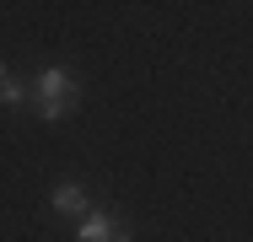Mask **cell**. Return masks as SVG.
<instances>
[{"label": "cell", "mask_w": 253, "mask_h": 242, "mask_svg": "<svg viewBox=\"0 0 253 242\" xmlns=\"http://www.w3.org/2000/svg\"><path fill=\"white\" fill-rule=\"evenodd\" d=\"M76 97H81V81H76L65 65H49V70H38V113H43L49 124L70 113V102H76Z\"/></svg>", "instance_id": "1"}, {"label": "cell", "mask_w": 253, "mask_h": 242, "mask_svg": "<svg viewBox=\"0 0 253 242\" xmlns=\"http://www.w3.org/2000/svg\"><path fill=\"white\" fill-rule=\"evenodd\" d=\"M49 204L59 210V215H76V221H81V215H86V189H81V183H59Z\"/></svg>", "instance_id": "2"}, {"label": "cell", "mask_w": 253, "mask_h": 242, "mask_svg": "<svg viewBox=\"0 0 253 242\" xmlns=\"http://www.w3.org/2000/svg\"><path fill=\"white\" fill-rule=\"evenodd\" d=\"M108 237H113V221L97 215V210H86V215H81V226H76V242H108Z\"/></svg>", "instance_id": "3"}, {"label": "cell", "mask_w": 253, "mask_h": 242, "mask_svg": "<svg viewBox=\"0 0 253 242\" xmlns=\"http://www.w3.org/2000/svg\"><path fill=\"white\" fill-rule=\"evenodd\" d=\"M16 102H22V86H16V81L5 76V65H0V108H16Z\"/></svg>", "instance_id": "4"}, {"label": "cell", "mask_w": 253, "mask_h": 242, "mask_svg": "<svg viewBox=\"0 0 253 242\" xmlns=\"http://www.w3.org/2000/svg\"><path fill=\"white\" fill-rule=\"evenodd\" d=\"M108 242H129V232H113V237H108Z\"/></svg>", "instance_id": "5"}]
</instances>
